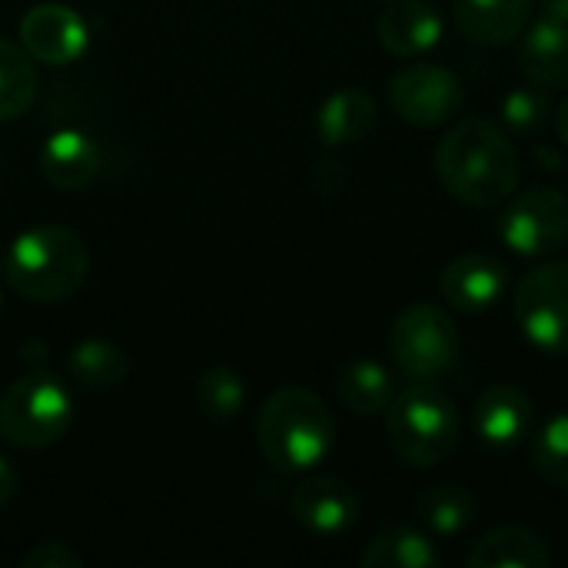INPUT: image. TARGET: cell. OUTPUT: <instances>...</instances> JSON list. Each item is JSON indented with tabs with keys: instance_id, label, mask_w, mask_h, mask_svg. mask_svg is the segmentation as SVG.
Here are the masks:
<instances>
[{
	"instance_id": "18",
	"label": "cell",
	"mask_w": 568,
	"mask_h": 568,
	"mask_svg": "<svg viewBox=\"0 0 568 568\" xmlns=\"http://www.w3.org/2000/svg\"><path fill=\"white\" fill-rule=\"evenodd\" d=\"M473 568H546L552 552L546 539L526 526H503L486 532L466 556Z\"/></svg>"
},
{
	"instance_id": "15",
	"label": "cell",
	"mask_w": 568,
	"mask_h": 568,
	"mask_svg": "<svg viewBox=\"0 0 568 568\" xmlns=\"http://www.w3.org/2000/svg\"><path fill=\"white\" fill-rule=\"evenodd\" d=\"M376 30L393 57H419L443 40V17L426 0H399L383 10Z\"/></svg>"
},
{
	"instance_id": "7",
	"label": "cell",
	"mask_w": 568,
	"mask_h": 568,
	"mask_svg": "<svg viewBox=\"0 0 568 568\" xmlns=\"http://www.w3.org/2000/svg\"><path fill=\"white\" fill-rule=\"evenodd\" d=\"M513 313L536 349L568 356V263H542L529 270L516 286Z\"/></svg>"
},
{
	"instance_id": "20",
	"label": "cell",
	"mask_w": 568,
	"mask_h": 568,
	"mask_svg": "<svg viewBox=\"0 0 568 568\" xmlns=\"http://www.w3.org/2000/svg\"><path fill=\"white\" fill-rule=\"evenodd\" d=\"M476 513H479L476 496H473L466 486H459V483L429 486V489L416 499V516H419V523L426 526L429 536H439V539H456V536H463V532L476 523Z\"/></svg>"
},
{
	"instance_id": "23",
	"label": "cell",
	"mask_w": 568,
	"mask_h": 568,
	"mask_svg": "<svg viewBox=\"0 0 568 568\" xmlns=\"http://www.w3.org/2000/svg\"><path fill=\"white\" fill-rule=\"evenodd\" d=\"M67 369L83 389H116L130 373V359L106 339H83L80 346H73Z\"/></svg>"
},
{
	"instance_id": "4",
	"label": "cell",
	"mask_w": 568,
	"mask_h": 568,
	"mask_svg": "<svg viewBox=\"0 0 568 568\" xmlns=\"http://www.w3.org/2000/svg\"><path fill=\"white\" fill-rule=\"evenodd\" d=\"M389 446L413 469H433L446 463L463 433V416L453 396L433 379H413L386 409Z\"/></svg>"
},
{
	"instance_id": "31",
	"label": "cell",
	"mask_w": 568,
	"mask_h": 568,
	"mask_svg": "<svg viewBox=\"0 0 568 568\" xmlns=\"http://www.w3.org/2000/svg\"><path fill=\"white\" fill-rule=\"evenodd\" d=\"M552 120H556V133H559V140L568 146V97L559 103V110H556V116H552Z\"/></svg>"
},
{
	"instance_id": "28",
	"label": "cell",
	"mask_w": 568,
	"mask_h": 568,
	"mask_svg": "<svg viewBox=\"0 0 568 568\" xmlns=\"http://www.w3.org/2000/svg\"><path fill=\"white\" fill-rule=\"evenodd\" d=\"M23 568H80L83 559L80 552H73L67 542H37L33 549H27L20 556Z\"/></svg>"
},
{
	"instance_id": "8",
	"label": "cell",
	"mask_w": 568,
	"mask_h": 568,
	"mask_svg": "<svg viewBox=\"0 0 568 568\" xmlns=\"http://www.w3.org/2000/svg\"><path fill=\"white\" fill-rule=\"evenodd\" d=\"M499 240L519 256H549L568 243V196L536 186L516 196L499 216Z\"/></svg>"
},
{
	"instance_id": "13",
	"label": "cell",
	"mask_w": 568,
	"mask_h": 568,
	"mask_svg": "<svg viewBox=\"0 0 568 568\" xmlns=\"http://www.w3.org/2000/svg\"><path fill=\"white\" fill-rule=\"evenodd\" d=\"M473 433L493 449L519 446L532 433V399L509 383L489 386L473 406Z\"/></svg>"
},
{
	"instance_id": "3",
	"label": "cell",
	"mask_w": 568,
	"mask_h": 568,
	"mask_svg": "<svg viewBox=\"0 0 568 568\" xmlns=\"http://www.w3.org/2000/svg\"><path fill=\"white\" fill-rule=\"evenodd\" d=\"M90 270L87 243L67 226H33L20 233L3 256V280L33 303L73 296Z\"/></svg>"
},
{
	"instance_id": "11",
	"label": "cell",
	"mask_w": 568,
	"mask_h": 568,
	"mask_svg": "<svg viewBox=\"0 0 568 568\" xmlns=\"http://www.w3.org/2000/svg\"><path fill=\"white\" fill-rule=\"evenodd\" d=\"M290 509H293V519L306 532L323 536V539H336L349 532L359 519L356 493L343 479H333V476H316L296 486Z\"/></svg>"
},
{
	"instance_id": "1",
	"label": "cell",
	"mask_w": 568,
	"mask_h": 568,
	"mask_svg": "<svg viewBox=\"0 0 568 568\" xmlns=\"http://www.w3.org/2000/svg\"><path fill=\"white\" fill-rule=\"evenodd\" d=\"M439 183L466 206H499L519 183V153L506 130L486 116L456 123L436 150Z\"/></svg>"
},
{
	"instance_id": "19",
	"label": "cell",
	"mask_w": 568,
	"mask_h": 568,
	"mask_svg": "<svg viewBox=\"0 0 568 568\" xmlns=\"http://www.w3.org/2000/svg\"><path fill=\"white\" fill-rule=\"evenodd\" d=\"M519 67L532 83L568 90V23L539 20L519 43Z\"/></svg>"
},
{
	"instance_id": "17",
	"label": "cell",
	"mask_w": 568,
	"mask_h": 568,
	"mask_svg": "<svg viewBox=\"0 0 568 568\" xmlns=\"http://www.w3.org/2000/svg\"><path fill=\"white\" fill-rule=\"evenodd\" d=\"M532 13V0H456V27L476 43L516 40Z\"/></svg>"
},
{
	"instance_id": "5",
	"label": "cell",
	"mask_w": 568,
	"mask_h": 568,
	"mask_svg": "<svg viewBox=\"0 0 568 568\" xmlns=\"http://www.w3.org/2000/svg\"><path fill=\"white\" fill-rule=\"evenodd\" d=\"M73 423L67 386L43 373H27L0 396V436L17 449H47Z\"/></svg>"
},
{
	"instance_id": "14",
	"label": "cell",
	"mask_w": 568,
	"mask_h": 568,
	"mask_svg": "<svg viewBox=\"0 0 568 568\" xmlns=\"http://www.w3.org/2000/svg\"><path fill=\"white\" fill-rule=\"evenodd\" d=\"M40 170L47 183L57 190H83L100 173V146L93 143L90 133L63 126L43 140Z\"/></svg>"
},
{
	"instance_id": "29",
	"label": "cell",
	"mask_w": 568,
	"mask_h": 568,
	"mask_svg": "<svg viewBox=\"0 0 568 568\" xmlns=\"http://www.w3.org/2000/svg\"><path fill=\"white\" fill-rule=\"evenodd\" d=\"M13 493H17V473H13V469H10V463L0 456V509H7V506H10Z\"/></svg>"
},
{
	"instance_id": "24",
	"label": "cell",
	"mask_w": 568,
	"mask_h": 568,
	"mask_svg": "<svg viewBox=\"0 0 568 568\" xmlns=\"http://www.w3.org/2000/svg\"><path fill=\"white\" fill-rule=\"evenodd\" d=\"M37 97V73L30 53L0 37V120L20 116Z\"/></svg>"
},
{
	"instance_id": "16",
	"label": "cell",
	"mask_w": 568,
	"mask_h": 568,
	"mask_svg": "<svg viewBox=\"0 0 568 568\" xmlns=\"http://www.w3.org/2000/svg\"><path fill=\"white\" fill-rule=\"evenodd\" d=\"M376 126V100L363 87H343L329 93L316 113V133L326 146L359 143Z\"/></svg>"
},
{
	"instance_id": "30",
	"label": "cell",
	"mask_w": 568,
	"mask_h": 568,
	"mask_svg": "<svg viewBox=\"0 0 568 568\" xmlns=\"http://www.w3.org/2000/svg\"><path fill=\"white\" fill-rule=\"evenodd\" d=\"M539 20L568 23V0H539Z\"/></svg>"
},
{
	"instance_id": "26",
	"label": "cell",
	"mask_w": 568,
	"mask_h": 568,
	"mask_svg": "<svg viewBox=\"0 0 568 568\" xmlns=\"http://www.w3.org/2000/svg\"><path fill=\"white\" fill-rule=\"evenodd\" d=\"M532 459H536L539 476H546L559 489H568V413H556L536 433Z\"/></svg>"
},
{
	"instance_id": "10",
	"label": "cell",
	"mask_w": 568,
	"mask_h": 568,
	"mask_svg": "<svg viewBox=\"0 0 568 568\" xmlns=\"http://www.w3.org/2000/svg\"><path fill=\"white\" fill-rule=\"evenodd\" d=\"M90 33L83 17L67 3H37L20 20V47L37 63L67 67L87 53Z\"/></svg>"
},
{
	"instance_id": "2",
	"label": "cell",
	"mask_w": 568,
	"mask_h": 568,
	"mask_svg": "<svg viewBox=\"0 0 568 568\" xmlns=\"http://www.w3.org/2000/svg\"><path fill=\"white\" fill-rule=\"evenodd\" d=\"M256 443L280 473L316 469L336 446V419L329 406L300 386L276 389L256 419Z\"/></svg>"
},
{
	"instance_id": "9",
	"label": "cell",
	"mask_w": 568,
	"mask_h": 568,
	"mask_svg": "<svg viewBox=\"0 0 568 568\" xmlns=\"http://www.w3.org/2000/svg\"><path fill=\"white\" fill-rule=\"evenodd\" d=\"M389 100L396 113L413 126H443L463 110V83L449 67L439 63H413L393 77Z\"/></svg>"
},
{
	"instance_id": "12",
	"label": "cell",
	"mask_w": 568,
	"mask_h": 568,
	"mask_svg": "<svg viewBox=\"0 0 568 568\" xmlns=\"http://www.w3.org/2000/svg\"><path fill=\"white\" fill-rule=\"evenodd\" d=\"M509 286V270L489 253H469L453 260L439 276V293L453 310L483 313L493 310Z\"/></svg>"
},
{
	"instance_id": "27",
	"label": "cell",
	"mask_w": 568,
	"mask_h": 568,
	"mask_svg": "<svg viewBox=\"0 0 568 568\" xmlns=\"http://www.w3.org/2000/svg\"><path fill=\"white\" fill-rule=\"evenodd\" d=\"M549 116H552V103H549V93L542 83L516 87L503 100V123L519 133H532V130L546 126Z\"/></svg>"
},
{
	"instance_id": "25",
	"label": "cell",
	"mask_w": 568,
	"mask_h": 568,
	"mask_svg": "<svg viewBox=\"0 0 568 568\" xmlns=\"http://www.w3.org/2000/svg\"><path fill=\"white\" fill-rule=\"evenodd\" d=\"M196 409L213 419V423H230L240 416L243 403H246V389L243 379L226 369V366H213L196 379Z\"/></svg>"
},
{
	"instance_id": "22",
	"label": "cell",
	"mask_w": 568,
	"mask_h": 568,
	"mask_svg": "<svg viewBox=\"0 0 568 568\" xmlns=\"http://www.w3.org/2000/svg\"><path fill=\"white\" fill-rule=\"evenodd\" d=\"M336 393H339V403L353 416H379V413L389 409V403L396 396L389 369L383 363H376V359L349 363L336 379Z\"/></svg>"
},
{
	"instance_id": "6",
	"label": "cell",
	"mask_w": 568,
	"mask_h": 568,
	"mask_svg": "<svg viewBox=\"0 0 568 568\" xmlns=\"http://www.w3.org/2000/svg\"><path fill=\"white\" fill-rule=\"evenodd\" d=\"M459 353V326L443 306L413 303L389 329V356L406 379H439L456 366Z\"/></svg>"
},
{
	"instance_id": "21",
	"label": "cell",
	"mask_w": 568,
	"mask_h": 568,
	"mask_svg": "<svg viewBox=\"0 0 568 568\" xmlns=\"http://www.w3.org/2000/svg\"><path fill=\"white\" fill-rule=\"evenodd\" d=\"M359 562L366 568H436L443 566V556L426 532L413 526H389L363 549Z\"/></svg>"
},
{
	"instance_id": "32",
	"label": "cell",
	"mask_w": 568,
	"mask_h": 568,
	"mask_svg": "<svg viewBox=\"0 0 568 568\" xmlns=\"http://www.w3.org/2000/svg\"><path fill=\"white\" fill-rule=\"evenodd\" d=\"M0 310H3V296H0Z\"/></svg>"
}]
</instances>
